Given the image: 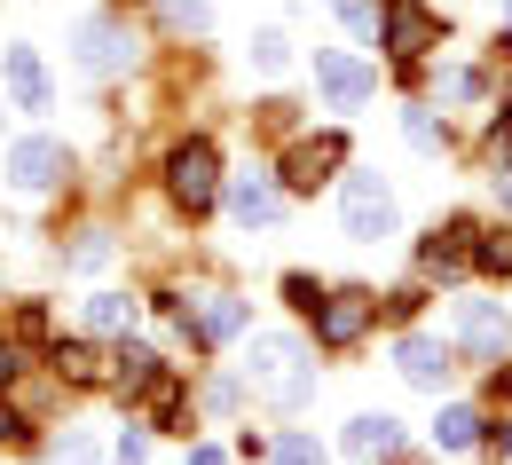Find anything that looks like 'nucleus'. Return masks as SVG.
Returning a JSON list of instances; mask_svg holds the SVG:
<instances>
[{"mask_svg":"<svg viewBox=\"0 0 512 465\" xmlns=\"http://www.w3.org/2000/svg\"><path fill=\"white\" fill-rule=\"evenodd\" d=\"M245 371H253L260 395L284 402V410H300V402H308V387H316V371H308V347H300L292 332H260V339H253V363H245Z\"/></svg>","mask_w":512,"mask_h":465,"instance_id":"nucleus-1","label":"nucleus"},{"mask_svg":"<svg viewBox=\"0 0 512 465\" xmlns=\"http://www.w3.org/2000/svg\"><path fill=\"white\" fill-rule=\"evenodd\" d=\"M394 221H402V205L386 190L379 174H347V190H339V229L355 237V245H379L394 237Z\"/></svg>","mask_w":512,"mask_h":465,"instance_id":"nucleus-2","label":"nucleus"},{"mask_svg":"<svg viewBox=\"0 0 512 465\" xmlns=\"http://www.w3.org/2000/svg\"><path fill=\"white\" fill-rule=\"evenodd\" d=\"M166 190H174V205H190V213L213 205V190H221V158H213V142H174V158H166Z\"/></svg>","mask_w":512,"mask_h":465,"instance_id":"nucleus-3","label":"nucleus"},{"mask_svg":"<svg viewBox=\"0 0 512 465\" xmlns=\"http://www.w3.org/2000/svg\"><path fill=\"white\" fill-rule=\"evenodd\" d=\"M0 166H8V182H16V190H56V182L71 174V158H64V142H56V134H24V142H8V158H0Z\"/></svg>","mask_w":512,"mask_h":465,"instance_id":"nucleus-4","label":"nucleus"},{"mask_svg":"<svg viewBox=\"0 0 512 465\" xmlns=\"http://www.w3.org/2000/svg\"><path fill=\"white\" fill-rule=\"evenodd\" d=\"M371 316H379V300H371L363 284L323 292V300H316V339H323V347H355V339L371 332Z\"/></svg>","mask_w":512,"mask_h":465,"instance_id":"nucleus-5","label":"nucleus"},{"mask_svg":"<svg viewBox=\"0 0 512 465\" xmlns=\"http://www.w3.org/2000/svg\"><path fill=\"white\" fill-rule=\"evenodd\" d=\"M71 48H79V71H95V79H111V71L134 64V40L119 16H87L79 32H71Z\"/></svg>","mask_w":512,"mask_h":465,"instance_id":"nucleus-6","label":"nucleus"},{"mask_svg":"<svg viewBox=\"0 0 512 465\" xmlns=\"http://www.w3.org/2000/svg\"><path fill=\"white\" fill-rule=\"evenodd\" d=\"M316 79H323V95L339 103V111H355V103H371V64H355V56H339V48H323L316 56Z\"/></svg>","mask_w":512,"mask_h":465,"instance_id":"nucleus-7","label":"nucleus"},{"mask_svg":"<svg viewBox=\"0 0 512 465\" xmlns=\"http://www.w3.org/2000/svg\"><path fill=\"white\" fill-rule=\"evenodd\" d=\"M457 339H465L473 355H505L512 347V316L497 308V300H465V308H457Z\"/></svg>","mask_w":512,"mask_h":465,"instance_id":"nucleus-8","label":"nucleus"},{"mask_svg":"<svg viewBox=\"0 0 512 465\" xmlns=\"http://www.w3.org/2000/svg\"><path fill=\"white\" fill-rule=\"evenodd\" d=\"M386 48H394L402 64H418V56L434 48V16H426L418 0H386Z\"/></svg>","mask_w":512,"mask_h":465,"instance_id":"nucleus-9","label":"nucleus"},{"mask_svg":"<svg viewBox=\"0 0 512 465\" xmlns=\"http://www.w3.org/2000/svg\"><path fill=\"white\" fill-rule=\"evenodd\" d=\"M0 79H8L16 111H48V64L32 48H0Z\"/></svg>","mask_w":512,"mask_h":465,"instance_id":"nucleus-10","label":"nucleus"},{"mask_svg":"<svg viewBox=\"0 0 512 465\" xmlns=\"http://www.w3.org/2000/svg\"><path fill=\"white\" fill-rule=\"evenodd\" d=\"M339 158H347V142H339V134H316V142H300V150L284 158V182H292V190H323Z\"/></svg>","mask_w":512,"mask_h":465,"instance_id":"nucleus-11","label":"nucleus"},{"mask_svg":"<svg viewBox=\"0 0 512 465\" xmlns=\"http://www.w3.org/2000/svg\"><path fill=\"white\" fill-rule=\"evenodd\" d=\"M229 213H237V229H268L284 213V190L268 174H245V182H229Z\"/></svg>","mask_w":512,"mask_h":465,"instance_id":"nucleus-12","label":"nucleus"},{"mask_svg":"<svg viewBox=\"0 0 512 465\" xmlns=\"http://www.w3.org/2000/svg\"><path fill=\"white\" fill-rule=\"evenodd\" d=\"M449 371H457V363H449V347L442 339H402V379H410V387H426V395H442L449 387Z\"/></svg>","mask_w":512,"mask_h":465,"instance_id":"nucleus-13","label":"nucleus"},{"mask_svg":"<svg viewBox=\"0 0 512 465\" xmlns=\"http://www.w3.org/2000/svg\"><path fill=\"white\" fill-rule=\"evenodd\" d=\"M473 221H449V229H434V245H426V276H465V261H473Z\"/></svg>","mask_w":512,"mask_h":465,"instance_id":"nucleus-14","label":"nucleus"},{"mask_svg":"<svg viewBox=\"0 0 512 465\" xmlns=\"http://www.w3.org/2000/svg\"><path fill=\"white\" fill-rule=\"evenodd\" d=\"M394 442H402V426H394V418H355V426H347V458H363V465H379V458H394Z\"/></svg>","mask_w":512,"mask_h":465,"instance_id":"nucleus-15","label":"nucleus"},{"mask_svg":"<svg viewBox=\"0 0 512 465\" xmlns=\"http://www.w3.org/2000/svg\"><path fill=\"white\" fill-rule=\"evenodd\" d=\"M182 332H190L197 347H213V339L245 332V300H205V308H197V324H190V316H182Z\"/></svg>","mask_w":512,"mask_h":465,"instance_id":"nucleus-16","label":"nucleus"},{"mask_svg":"<svg viewBox=\"0 0 512 465\" xmlns=\"http://www.w3.org/2000/svg\"><path fill=\"white\" fill-rule=\"evenodd\" d=\"M134 402H142V418H150V426H182V379H174V371H158Z\"/></svg>","mask_w":512,"mask_h":465,"instance_id":"nucleus-17","label":"nucleus"},{"mask_svg":"<svg viewBox=\"0 0 512 465\" xmlns=\"http://www.w3.org/2000/svg\"><path fill=\"white\" fill-rule=\"evenodd\" d=\"M111 363H119V371H111V379H119V395H142V387H150V379H158V371H166V363H158V355H150V347H119V355H111Z\"/></svg>","mask_w":512,"mask_h":465,"instance_id":"nucleus-18","label":"nucleus"},{"mask_svg":"<svg viewBox=\"0 0 512 465\" xmlns=\"http://www.w3.org/2000/svg\"><path fill=\"white\" fill-rule=\"evenodd\" d=\"M87 332H134V300L127 292H95L87 300Z\"/></svg>","mask_w":512,"mask_h":465,"instance_id":"nucleus-19","label":"nucleus"},{"mask_svg":"<svg viewBox=\"0 0 512 465\" xmlns=\"http://www.w3.org/2000/svg\"><path fill=\"white\" fill-rule=\"evenodd\" d=\"M434 442H442V450H473V442H481V418H473V410H442V418H434Z\"/></svg>","mask_w":512,"mask_h":465,"instance_id":"nucleus-20","label":"nucleus"},{"mask_svg":"<svg viewBox=\"0 0 512 465\" xmlns=\"http://www.w3.org/2000/svg\"><path fill=\"white\" fill-rule=\"evenodd\" d=\"M253 64L268 71V79H276V71H292V40H284L276 24H268V32H253Z\"/></svg>","mask_w":512,"mask_h":465,"instance_id":"nucleus-21","label":"nucleus"},{"mask_svg":"<svg viewBox=\"0 0 512 465\" xmlns=\"http://www.w3.org/2000/svg\"><path fill=\"white\" fill-rule=\"evenodd\" d=\"M56 371H64V379H103V355L79 347V339H64V347H56Z\"/></svg>","mask_w":512,"mask_h":465,"instance_id":"nucleus-22","label":"nucleus"},{"mask_svg":"<svg viewBox=\"0 0 512 465\" xmlns=\"http://www.w3.org/2000/svg\"><path fill=\"white\" fill-rule=\"evenodd\" d=\"M402 134H410L418 150H449V127L434 119V111H402Z\"/></svg>","mask_w":512,"mask_h":465,"instance_id":"nucleus-23","label":"nucleus"},{"mask_svg":"<svg viewBox=\"0 0 512 465\" xmlns=\"http://www.w3.org/2000/svg\"><path fill=\"white\" fill-rule=\"evenodd\" d=\"M48 465H103V442H95V434H64Z\"/></svg>","mask_w":512,"mask_h":465,"instance_id":"nucleus-24","label":"nucleus"},{"mask_svg":"<svg viewBox=\"0 0 512 465\" xmlns=\"http://www.w3.org/2000/svg\"><path fill=\"white\" fill-rule=\"evenodd\" d=\"M339 16H347V32H355V40H371V48H379V8H371V0H339Z\"/></svg>","mask_w":512,"mask_h":465,"instance_id":"nucleus-25","label":"nucleus"},{"mask_svg":"<svg viewBox=\"0 0 512 465\" xmlns=\"http://www.w3.org/2000/svg\"><path fill=\"white\" fill-rule=\"evenodd\" d=\"M473 261L489 268V276H512V237H481V245H473Z\"/></svg>","mask_w":512,"mask_h":465,"instance_id":"nucleus-26","label":"nucleus"},{"mask_svg":"<svg viewBox=\"0 0 512 465\" xmlns=\"http://www.w3.org/2000/svg\"><path fill=\"white\" fill-rule=\"evenodd\" d=\"M166 24H174V32H205V24H213V8H205V0H174V8H166Z\"/></svg>","mask_w":512,"mask_h":465,"instance_id":"nucleus-27","label":"nucleus"},{"mask_svg":"<svg viewBox=\"0 0 512 465\" xmlns=\"http://www.w3.org/2000/svg\"><path fill=\"white\" fill-rule=\"evenodd\" d=\"M276 465H323V450L308 434H284V442H276Z\"/></svg>","mask_w":512,"mask_h":465,"instance_id":"nucleus-28","label":"nucleus"},{"mask_svg":"<svg viewBox=\"0 0 512 465\" xmlns=\"http://www.w3.org/2000/svg\"><path fill=\"white\" fill-rule=\"evenodd\" d=\"M111 261V237H79V245H71V268H103Z\"/></svg>","mask_w":512,"mask_h":465,"instance_id":"nucleus-29","label":"nucleus"},{"mask_svg":"<svg viewBox=\"0 0 512 465\" xmlns=\"http://www.w3.org/2000/svg\"><path fill=\"white\" fill-rule=\"evenodd\" d=\"M284 300H292V308H308V316H316V300H323V292H316V276H284Z\"/></svg>","mask_w":512,"mask_h":465,"instance_id":"nucleus-30","label":"nucleus"},{"mask_svg":"<svg viewBox=\"0 0 512 465\" xmlns=\"http://www.w3.org/2000/svg\"><path fill=\"white\" fill-rule=\"evenodd\" d=\"M489 158L512 166V111H497V127H489Z\"/></svg>","mask_w":512,"mask_h":465,"instance_id":"nucleus-31","label":"nucleus"},{"mask_svg":"<svg viewBox=\"0 0 512 465\" xmlns=\"http://www.w3.org/2000/svg\"><path fill=\"white\" fill-rule=\"evenodd\" d=\"M442 95H449V103H473V95H481V71H449Z\"/></svg>","mask_w":512,"mask_h":465,"instance_id":"nucleus-32","label":"nucleus"},{"mask_svg":"<svg viewBox=\"0 0 512 465\" xmlns=\"http://www.w3.org/2000/svg\"><path fill=\"white\" fill-rule=\"evenodd\" d=\"M0 442H24V410H8V402H0Z\"/></svg>","mask_w":512,"mask_h":465,"instance_id":"nucleus-33","label":"nucleus"},{"mask_svg":"<svg viewBox=\"0 0 512 465\" xmlns=\"http://www.w3.org/2000/svg\"><path fill=\"white\" fill-rule=\"evenodd\" d=\"M16 371H24V363H16V347H0V387H8Z\"/></svg>","mask_w":512,"mask_h":465,"instance_id":"nucleus-34","label":"nucleus"},{"mask_svg":"<svg viewBox=\"0 0 512 465\" xmlns=\"http://www.w3.org/2000/svg\"><path fill=\"white\" fill-rule=\"evenodd\" d=\"M190 465H221V450H190Z\"/></svg>","mask_w":512,"mask_h":465,"instance_id":"nucleus-35","label":"nucleus"},{"mask_svg":"<svg viewBox=\"0 0 512 465\" xmlns=\"http://www.w3.org/2000/svg\"><path fill=\"white\" fill-rule=\"evenodd\" d=\"M497 450H505V465H512V426H497Z\"/></svg>","mask_w":512,"mask_h":465,"instance_id":"nucleus-36","label":"nucleus"},{"mask_svg":"<svg viewBox=\"0 0 512 465\" xmlns=\"http://www.w3.org/2000/svg\"><path fill=\"white\" fill-rule=\"evenodd\" d=\"M497 182H505V205H512V166H505V174H497Z\"/></svg>","mask_w":512,"mask_h":465,"instance_id":"nucleus-37","label":"nucleus"},{"mask_svg":"<svg viewBox=\"0 0 512 465\" xmlns=\"http://www.w3.org/2000/svg\"><path fill=\"white\" fill-rule=\"evenodd\" d=\"M497 8H505V16H512V0H497Z\"/></svg>","mask_w":512,"mask_h":465,"instance_id":"nucleus-38","label":"nucleus"}]
</instances>
